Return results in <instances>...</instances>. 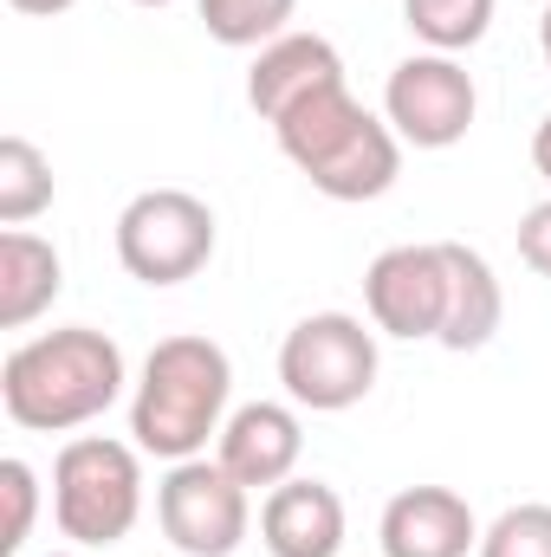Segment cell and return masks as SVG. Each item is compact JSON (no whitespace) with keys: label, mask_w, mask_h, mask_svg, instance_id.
<instances>
[{"label":"cell","mask_w":551,"mask_h":557,"mask_svg":"<svg viewBox=\"0 0 551 557\" xmlns=\"http://www.w3.org/2000/svg\"><path fill=\"white\" fill-rule=\"evenodd\" d=\"M124 350L98 324H65L26 337L0 363V409L26 434H72L124 396Z\"/></svg>","instance_id":"obj_1"},{"label":"cell","mask_w":551,"mask_h":557,"mask_svg":"<svg viewBox=\"0 0 551 557\" xmlns=\"http://www.w3.org/2000/svg\"><path fill=\"white\" fill-rule=\"evenodd\" d=\"M228 396H234V363L215 337L175 331L143 357L137 396H131V441L156 460H195L208 441L228 428Z\"/></svg>","instance_id":"obj_2"},{"label":"cell","mask_w":551,"mask_h":557,"mask_svg":"<svg viewBox=\"0 0 551 557\" xmlns=\"http://www.w3.org/2000/svg\"><path fill=\"white\" fill-rule=\"evenodd\" d=\"M273 137L285 162L325 201H377L403 175V137L390 131V117L364 111L351 98V85H331V91H311L305 104H292L273 124Z\"/></svg>","instance_id":"obj_3"},{"label":"cell","mask_w":551,"mask_h":557,"mask_svg":"<svg viewBox=\"0 0 551 557\" xmlns=\"http://www.w3.org/2000/svg\"><path fill=\"white\" fill-rule=\"evenodd\" d=\"M52 519L78 552H111L143 519V447L111 434H72L52 460Z\"/></svg>","instance_id":"obj_4"},{"label":"cell","mask_w":551,"mask_h":557,"mask_svg":"<svg viewBox=\"0 0 551 557\" xmlns=\"http://www.w3.org/2000/svg\"><path fill=\"white\" fill-rule=\"evenodd\" d=\"M279 383L311 416H344L377 389V324L351 311H311L279 344Z\"/></svg>","instance_id":"obj_5"},{"label":"cell","mask_w":551,"mask_h":557,"mask_svg":"<svg viewBox=\"0 0 551 557\" xmlns=\"http://www.w3.org/2000/svg\"><path fill=\"white\" fill-rule=\"evenodd\" d=\"M118 260L137 285H182L215 260V208L188 188H143L118 214Z\"/></svg>","instance_id":"obj_6"},{"label":"cell","mask_w":551,"mask_h":557,"mask_svg":"<svg viewBox=\"0 0 551 557\" xmlns=\"http://www.w3.org/2000/svg\"><path fill=\"white\" fill-rule=\"evenodd\" d=\"M156 525L182 557H234L254 532V493L208 454L175 460L156 486Z\"/></svg>","instance_id":"obj_7"},{"label":"cell","mask_w":551,"mask_h":557,"mask_svg":"<svg viewBox=\"0 0 551 557\" xmlns=\"http://www.w3.org/2000/svg\"><path fill=\"white\" fill-rule=\"evenodd\" d=\"M383 117L415 149H454L474 131V117H480L474 72L454 52H415L383 85Z\"/></svg>","instance_id":"obj_8"},{"label":"cell","mask_w":551,"mask_h":557,"mask_svg":"<svg viewBox=\"0 0 551 557\" xmlns=\"http://www.w3.org/2000/svg\"><path fill=\"white\" fill-rule=\"evenodd\" d=\"M364 305H370V324L383 337H441V318H448V260H441V240L428 247H383L364 273Z\"/></svg>","instance_id":"obj_9"},{"label":"cell","mask_w":551,"mask_h":557,"mask_svg":"<svg viewBox=\"0 0 551 557\" xmlns=\"http://www.w3.org/2000/svg\"><path fill=\"white\" fill-rule=\"evenodd\" d=\"M298 454H305V421H298V409H285V403H241L228 416V428H221V441H215V460L247 493L285 486L298 473Z\"/></svg>","instance_id":"obj_10"},{"label":"cell","mask_w":551,"mask_h":557,"mask_svg":"<svg viewBox=\"0 0 551 557\" xmlns=\"http://www.w3.org/2000/svg\"><path fill=\"white\" fill-rule=\"evenodd\" d=\"M383 557H467L480 552V519L454 486H403L383 506Z\"/></svg>","instance_id":"obj_11"},{"label":"cell","mask_w":551,"mask_h":557,"mask_svg":"<svg viewBox=\"0 0 551 557\" xmlns=\"http://www.w3.org/2000/svg\"><path fill=\"white\" fill-rule=\"evenodd\" d=\"M344 85V59L325 33H279L273 46H260L254 72H247V104L279 124L292 104H305L311 91H331Z\"/></svg>","instance_id":"obj_12"},{"label":"cell","mask_w":551,"mask_h":557,"mask_svg":"<svg viewBox=\"0 0 551 557\" xmlns=\"http://www.w3.org/2000/svg\"><path fill=\"white\" fill-rule=\"evenodd\" d=\"M260 545L273 557H338L344 552V499L325 480H285L260 506Z\"/></svg>","instance_id":"obj_13"},{"label":"cell","mask_w":551,"mask_h":557,"mask_svg":"<svg viewBox=\"0 0 551 557\" xmlns=\"http://www.w3.org/2000/svg\"><path fill=\"white\" fill-rule=\"evenodd\" d=\"M448 260V318H441V350H487L500 318H506V292L487 267V253H474L467 240H441Z\"/></svg>","instance_id":"obj_14"},{"label":"cell","mask_w":551,"mask_h":557,"mask_svg":"<svg viewBox=\"0 0 551 557\" xmlns=\"http://www.w3.org/2000/svg\"><path fill=\"white\" fill-rule=\"evenodd\" d=\"M65 292V260L52 240L7 227L0 234V331H26L33 318L52 311V298Z\"/></svg>","instance_id":"obj_15"},{"label":"cell","mask_w":551,"mask_h":557,"mask_svg":"<svg viewBox=\"0 0 551 557\" xmlns=\"http://www.w3.org/2000/svg\"><path fill=\"white\" fill-rule=\"evenodd\" d=\"M52 208V162L33 137H0V227H26Z\"/></svg>","instance_id":"obj_16"},{"label":"cell","mask_w":551,"mask_h":557,"mask_svg":"<svg viewBox=\"0 0 551 557\" xmlns=\"http://www.w3.org/2000/svg\"><path fill=\"white\" fill-rule=\"evenodd\" d=\"M500 0H403V26L428 52H467L493 33Z\"/></svg>","instance_id":"obj_17"},{"label":"cell","mask_w":551,"mask_h":557,"mask_svg":"<svg viewBox=\"0 0 551 557\" xmlns=\"http://www.w3.org/2000/svg\"><path fill=\"white\" fill-rule=\"evenodd\" d=\"M195 7H201L208 39L234 52L273 46L279 33H292V13H298V0H195Z\"/></svg>","instance_id":"obj_18"},{"label":"cell","mask_w":551,"mask_h":557,"mask_svg":"<svg viewBox=\"0 0 551 557\" xmlns=\"http://www.w3.org/2000/svg\"><path fill=\"white\" fill-rule=\"evenodd\" d=\"M474 557H551V506L546 499L506 506V512L480 532V552Z\"/></svg>","instance_id":"obj_19"},{"label":"cell","mask_w":551,"mask_h":557,"mask_svg":"<svg viewBox=\"0 0 551 557\" xmlns=\"http://www.w3.org/2000/svg\"><path fill=\"white\" fill-rule=\"evenodd\" d=\"M0 499H7V532H0V557H20L26 539H33V519H39V473L7 454L0 460Z\"/></svg>","instance_id":"obj_20"},{"label":"cell","mask_w":551,"mask_h":557,"mask_svg":"<svg viewBox=\"0 0 551 557\" xmlns=\"http://www.w3.org/2000/svg\"><path fill=\"white\" fill-rule=\"evenodd\" d=\"M519 260L539 278H551V201H532L519 214Z\"/></svg>","instance_id":"obj_21"},{"label":"cell","mask_w":551,"mask_h":557,"mask_svg":"<svg viewBox=\"0 0 551 557\" xmlns=\"http://www.w3.org/2000/svg\"><path fill=\"white\" fill-rule=\"evenodd\" d=\"M13 13H33V20H52V13H65V7H78V0H7Z\"/></svg>","instance_id":"obj_22"},{"label":"cell","mask_w":551,"mask_h":557,"mask_svg":"<svg viewBox=\"0 0 551 557\" xmlns=\"http://www.w3.org/2000/svg\"><path fill=\"white\" fill-rule=\"evenodd\" d=\"M532 169H539V175L551 182V117L539 124V131H532Z\"/></svg>","instance_id":"obj_23"},{"label":"cell","mask_w":551,"mask_h":557,"mask_svg":"<svg viewBox=\"0 0 551 557\" xmlns=\"http://www.w3.org/2000/svg\"><path fill=\"white\" fill-rule=\"evenodd\" d=\"M539 52H546V65H551V7H546V20H539Z\"/></svg>","instance_id":"obj_24"},{"label":"cell","mask_w":551,"mask_h":557,"mask_svg":"<svg viewBox=\"0 0 551 557\" xmlns=\"http://www.w3.org/2000/svg\"><path fill=\"white\" fill-rule=\"evenodd\" d=\"M137 7H175V0H137Z\"/></svg>","instance_id":"obj_25"},{"label":"cell","mask_w":551,"mask_h":557,"mask_svg":"<svg viewBox=\"0 0 551 557\" xmlns=\"http://www.w3.org/2000/svg\"><path fill=\"white\" fill-rule=\"evenodd\" d=\"M46 557H85V552H46Z\"/></svg>","instance_id":"obj_26"}]
</instances>
